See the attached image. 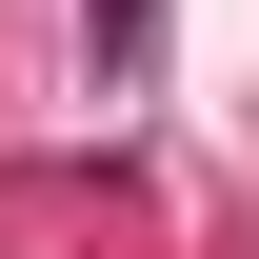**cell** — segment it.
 I'll list each match as a JSON object with an SVG mask.
<instances>
[{
  "instance_id": "6da1fadb",
  "label": "cell",
  "mask_w": 259,
  "mask_h": 259,
  "mask_svg": "<svg viewBox=\"0 0 259 259\" xmlns=\"http://www.w3.org/2000/svg\"><path fill=\"white\" fill-rule=\"evenodd\" d=\"M100 40H120V60H160V0H100Z\"/></svg>"
}]
</instances>
